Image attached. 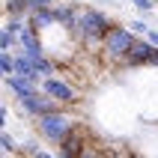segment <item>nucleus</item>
I'll return each mask as SVG.
<instances>
[{"mask_svg": "<svg viewBox=\"0 0 158 158\" xmlns=\"http://www.w3.org/2000/svg\"><path fill=\"white\" fill-rule=\"evenodd\" d=\"M39 128H42V134L48 137V140H66L75 128H72V119L66 114H48V116H42L39 119Z\"/></svg>", "mask_w": 158, "mask_h": 158, "instance_id": "f257e3e1", "label": "nucleus"}, {"mask_svg": "<svg viewBox=\"0 0 158 158\" xmlns=\"http://www.w3.org/2000/svg\"><path fill=\"white\" fill-rule=\"evenodd\" d=\"M134 33H128V30H119V27H114V30H107L105 36V48L110 57H128L134 48Z\"/></svg>", "mask_w": 158, "mask_h": 158, "instance_id": "f03ea898", "label": "nucleus"}, {"mask_svg": "<svg viewBox=\"0 0 158 158\" xmlns=\"http://www.w3.org/2000/svg\"><path fill=\"white\" fill-rule=\"evenodd\" d=\"M78 30H81V36L84 39H105L107 36V21H105V15L102 12H84V15L78 18Z\"/></svg>", "mask_w": 158, "mask_h": 158, "instance_id": "7ed1b4c3", "label": "nucleus"}, {"mask_svg": "<svg viewBox=\"0 0 158 158\" xmlns=\"http://www.w3.org/2000/svg\"><path fill=\"white\" fill-rule=\"evenodd\" d=\"M21 107H24L27 114H33V116H48V114H54L51 98L39 96V93H30V96H24V98H21Z\"/></svg>", "mask_w": 158, "mask_h": 158, "instance_id": "20e7f679", "label": "nucleus"}, {"mask_svg": "<svg viewBox=\"0 0 158 158\" xmlns=\"http://www.w3.org/2000/svg\"><path fill=\"white\" fill-rule=\"evenodd\" d=\"M42 87H45V93H48V98H57V102H72V98H75V93L57 78H45Z\"/></svg>", "mask_w": 158, "mask_h": 158, "instance_id": "39448f33", "label": "nucleus"}, {"mask_svg": "<svg viewBox=\"0 0 158 158\" xmlns=\"http://www.w3.org/2000/svg\"><path fill=\"white\" fill-rule=\"evenodd\" d=\"M15 75H18V78H27L30 84H39V72H36L33 60H30L27 54H21V57H15Z\"/></svg>", "mask_w": 158, "mask_h": 158, "instance_id": "423d86ee", "label": "nucleus"}, {"mask_svg": "<svg viewBox=\"0 0 158 158\" xmlns=\"http://www.w3.org/2000/svg\"><path fill=\"white\" fill-rule=\"evenodd\" d=\"M149 57H152V45H146V42H134V48H131V54L125 57V63L137 66V63H146Z\"/></svg>", "mask_w": 158, "mask_h": 158, "instance_id": "0eeeda50", "label": "nucleus"}, {"mask_svg": "<svg viewBox=\"0 0 158 158\" xmlns=\"http://www.w3.org/2000/svg\"><path fill=\"white\" fill-rule=\"evenodd\" d=\"M6 84L12 89L18 93V98H24V96H30V93H36V84H30L27 78H18V75H12V78H6Z\"/></svg>", "mask_w": 158, "mask_h": 158, "instance_id": "6e6552de", "label": "nucleus"}, {"mask_svg": "<svg viewBox=\"0 0 158 158\" xmlns=\"http://www.w3.org/2000/svg\"><path fill=\"white\" fill-rule=\"evenodd\" d=\"M57 21V9H45V12H33V18H30V24L33 27H48Z\"/></svg>", "mask_w": 158, "mask_h": 158, "instance_id": "1a4fd4ad", "label": "nucleus"}, {"mask_svg": "<svg viewBox=\"0 0 158 158\" xmlns=\"http://www.w3.org/2000/svg\"><path fill=\"white\" fill-rule=\"evenodd\" d=\"M0 72H3L6 78H12V75H15V57H9V54H0Z\"/></svg>", "mask_w": 158, "mask_h": 158, "instance_id": "9d476101", "label": "nucleus"}, {"mask_svg": "<svg viewBox=\"0 0 158 158\" xmlns=\"http://www.w3.org/2000/svg\"><path fill=\"white\" fill-rule=\"evenodd\" d=\"M12 45H15V33L3 27V33H0V48H3V54H9V48H12Z\"/></svg>", "mask_w": 158, "mask_h": 158, "instance_id": "9b49d317", "label": "nucleus"}, {"mask_svg": "<svg viewBox=\"0 0 158 158\" xmlns=\"http://www.w3.org/2000/svg\"><path fill=\"white\" fill-rule=\"evenodd\" d=\"M33 66H36V72H39V75H45V78H51L54 66H51L48 60H45V57H36V60H33Z\"/></svg>", "mask_w": 158, "mask_h": 158, "instance_id": "f8f14e48", "label": "nucleus"}, {"mask_svg": "<svg viewBox=\"0 0 158 158\" xmlns=\"http://www.w3.org/2000/svg\"><path fill=\"white\" fill-rule=\"evenodd\" d=\"M57 21H66L69 27L78 24V18H75V12H72V9H57Z\"/></svg>", "mask_w": 158, "mask_h": 158, "instance_id": "ddd939ff", "label": "nucleus"}, {"mask_svg": "<svg viewBox=\"0 0 158 158\" xmlns=\"http://www.w3.org/2000/svg\"><path fill=\"white\" fill-rule=\"evenodd\" d=\"M0 146H3V152H12V149H15V137H12L9 131H3V137H0Z\"/></svg>", "mask_w": 158, "mask_h": 158, "instance_id": "4468645a", "label": "nucleus"}, {"mask_svg": "<svg viewBox=\"0 0 158 158\" xmlns=\"http://www.w3.org/2000/svg\"><path fill=\"white\" fill-rule=\"evenodd\" d=\"M24 9H27V0H9V12L18 15V12H24Z\"/></svg>", "mask_w": 158, "mask_h": 158, "instance_id": "2eb2a0df", "label": "nucleus"}, {"mask_svg": "<svg viewBox=\"0 0 158 158\" xmlns=\"http://www.w3.org/2000/svg\"><path fill=\"white\" fill-rule=\"evenodd\" d=\"M131 33H149V27L143 21H131Z\"/></svg>", "mask_w": 158, "mask_h": 158, "instance_id": "dca6fc26", "label": "nucleus"}, {"mask_svg": "<svg viewBox=\"0 0 158 158\" xmlns=\"http://www.w3.org/2000/svg\"><path fill=\"white\" fill-rule=\"evenodd\" d=\"M134 6L143 9V12H152V0H134Z\"/></svg>", "mask_w": 158, "mask_h": 158, "instance_id": "f3484780", "label": "nucleus"}, {"mask_svg": "<svg viewBox=\"0 0 158 158\" xmlns=\"http://www.w3.org/2000/svg\"><path fill=\"white\" fill-rule=\"evenodd\" d=\"M146 36H149V45H155V48H158V33H155V30H149Z\"/></svg>", "mask_w": 158, "mask_h": 158, "instance_id": "a211bd4d", "label": "nucleus"}, {"mask_svg": "<svg viewBox=\"0 0 158 158\" xmlns=\"http://www.w3.org/2000/svg\"><path fill=\"white\" fill-rule=\"evenodd\" d=\"M81 158H98V155H96L93 149H84V152H81Z\"/></svg>", "mask_w": 158, "mask_h": 158, "instance_id": "6ab92c4d", "label": "nucleus"}, {"mask_svg": "<svg viewBox=\"0 0 158 158\" xmlns=\"http://www.w3.org/2000/svg\"><path fill=\"white\" fill-rule=\"evenodd\" d=\"M36 158H54V155H48V152H39V155H36Z\"/></svg>", "mask_w": 158, "mask_h": 158, "instance_id": "aec40b11", "label": "nucleus"}, {"mask_svg": "<svg viewBox=\"0 0 158 158\" xmlns=\"http://www.w3.org/2000/svg\"><path fill=\"white\" fill-rule=\"evenodd\" d=\"M116 158H123V155H116Z\"/></svg>", "mask_w": 158, "mask_h": 158, "instance_id": "412c9836", "label": "nucleus"}]
</instances>
